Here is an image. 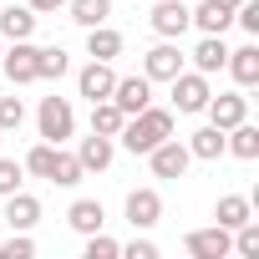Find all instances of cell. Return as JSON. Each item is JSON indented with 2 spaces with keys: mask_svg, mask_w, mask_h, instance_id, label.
Segmentation results:
<instances>
[{
  "mask_svg": "<svg viewBox=\"0 0 259 259\" xmlns=\"http://www.w3.org/2000/svg\"><path fill=\"white\" fill-rule=\"evenodd\" d=\"M117 254H122V244H117V239H107L102 229H97V234H87V259H117Z\"/></svg>",
  "mask_w": 259,
  "mask_h": 259,
  "instance_id": "cell-32",
  "label": "cell"
},
{
  "mask_svg": "<svg viewBox=\"0 0 259 259\" xmlns=\"http://www.w3.org/2000/svg\"><path fill=\"white\" fill-rule=\"evenodd\" d=\"M66 224H71V229H76V234L87 239V234H97V229L107 224V208H102L97 198H76V203L66 208Z\"/></svg>",
  "mask_w": 259,
  "mask_h": 259,
  "instance_id": "cell-22",
  "label": "cell"
},
{
  "mask_svg": "<svg viewBox=\"0 0 259 259\" xmlns=\"http://www.w3.org/2000/svg\"><path fill=\"white\" fill-rule=\"evenodd\" d=\"M224 71L239 81V87H259V46L249 41V46H239V51H229V61H224Z\"/></svg>",
  "mask_w": 259,
  "mask_h": 259,
  "instance_id": "cell-17",
  "label": "cell"
},
{
  "mask_svg": "<svg viewBox=\"0 0 259 259\" xmlns=\"http://www.w3.org/2000/svg\"><path fill=\"white\" fill-rule=\"evenodd\" d=\"M36 127H41L46 143H66V138H76V112H71V102H66V97H41V107H36Z\"/></svg>",
  "mask_w": 259,
  "mask_h": 259,
  "instance_id": "cell-2",
  "label": "cell"
},
{
  "mask_svg": "<svg viewBox=\"0 0 259 259\" xmlns=\"http://www.w3.org/2000/svg\"><path fill=\"white\" fill-rule=\"evenodd\" d=\"M193 71H203V76H213V71H224V61H229V46H224V36H203L193 51Z\"/></svg>",
  "mask_w": 259,
  "mask_h": 259,
  "instance_id": "cell-20",
  "label": "cell"
},
{
  "mask_svg": "<svg viewBox=\"0 0 259 259\" xmlns=\"http://www.w3.org/2000/svg\"><path fill=\"white\" fill-rule=\"evenodd\" d=\"M122 107L112 102V97H102V102H92V133H102V138H117L122 133Z\"/></svg>",
  "mask_w": 259,
  "mask_h": 259,
  "instance_id": "cell-26",
  "label": "cell"
},
{
  "mask_svg": "<svg viewBox=\"0 0 259 259\" xmlns=\"http://www.w3.org/2000/svg\"><path fill=\"white\" fill-rule=\"evenodd\" d=\"M81 178H87V168L76 163V153L56 148V158H51V173H46V183H56V188H76Z\"/></svg>",
  "mask_w": 259,
  "mask_h": 259,
  "instance_id": "cell-24",
  "label": "cell"
},
{
  "mask_svg": "<svg viewBox=\"0 0 259 259\" xmlns=\"http://www.w3.org/2000/svg\"><path fill=\"white\" fill-rule=\"evenodd\" d=\"M36 51L31 41H11V51H0V71L11 76V87H31L36 81Z\"/></svg>",
  "mask_w": 259,
  "mask_h": 259,
  "instance_id": "cell-7",
  "label": "cell"
},
{
  "mask_svg": "<svg viewBox=\"0 0 259 259\" xmlns=\"http://www.w3.org/2000/svg\"><path fill=\"white\" fill-rule=\"evenodd\" d=\"M188 153L198 158V163H219L224 158V127H198V133H188Z\"/></svg>",
  "mask_w": 259,
  "mask_h": 259,
  "instance_id": "cell-23",
  "label": "cell"
},
{
  "mask_svg": "<svg viewBox=\"0 0 259 259\" xmlns=\"http://www.w3.org/2000/svg\"><path fill=\"white\" fill-rule=\"evenodd\" d=\"M26 183V168L16 163V158H0V198H6V193H16Z\"/></svg>",
  "mask_w": 259,
  "mask_h": 259,
  "instance_id": "cell-33",
  "label": "cell"
},
{
  "mask_svg": "<svg viewBox=\"0 0 259 259\" xmlns=\"http://www.w3.org/2000/svg\"><path fill=\"white\" fill-rule=\"evenodd\" d=\"M168 87H173V112H183V117L203 112V107H208V97H213L208 76H203V71H188V66H183V71H178Z\"/></svg>",
  "mask_w": 259,
  "mask_h": 259,
  "instance_id": "cell-3",
  "label": "cell"
},
{
  "mask_svg": "<svg viewBox=\"0 0 259 259\" xmlns=\"http://www.w3.org/2000/svg\"><path fill=\"white\" fill-rule=\"evenodd\" d=\"M148 26H153L163 41H178V36L188 31V6H183V0H153Z\"/></svg>",
  "mask_w": 259,
  "mask_h": 259,
  "instance_id": "cell-10",
  "label": "cell"
},
{
  "mask_svg": "<svg viewBox=\"0 0 259 259\" xmlns=\"http://www.w3.org/2000/svg\"><path fill=\"white\" fill-rule=\"evenodd\" d=\"M112 81H117L112 61H87V66L76 71V92H81L87 102H102V97H112Z\"/></svg>",
  "mask_w": 259,
  "mask_h": 259,
  "instance_id": "cell-12",
  "label": "cell"
},
{
  "mask_svg": "<svg viewBox=\"0 0 259 259\" xmlns=\"http://www.w3.org/2000/svg\"><path fill=\"white\" fill-rule=\"evenodd\" d=\"M26 122V102L21 97H0V133H21Z\"/></svg>",
  "mask_w": 259,
  "mask_h": 259,
  "instance_id": "cell-31",
  "label": "cell"
},
{
  "mask_svg": "<svg viewBox=\"0 0 259 259\" xmlns=\"http://www.w3.org/2000/svg\"><path fill=\"white\" fill-rule=\"evenodd\" d=\"M87 56H92V61H117V56H122V31H112L107 21L92 26V31H87Z\"/></svg>",
  "mask_w": 259,
  "mask_h": 259,
  "instance_id": "cell-19",
  "label": "cell"
},
{
  "mask_svg": "<svg viewBox=\"0 0 259 259\" xmlns=\"http://www.w3.org/2000/svg\"><path fill=\"white\" fill-rule=\"evenodd\" d=\"M188 26H198L203 36H224V31L234 26V11H224V6H213V0H203V6L188 11Z\"/></svg>",
  "mask_w": 259,
  "mask_h": 259,
  "instance_id": "cell-18",
  "label": "cell"
},
{
  "mask_svg": "<svg viewBox=\"0 0 259 259\" xmlns=\"http://www.w3.org/2000/svg\"><path fill=\"white\" fill-rule=\"evenodd\" d=\"M112 158H117V138L92 133V138H81V143H76V163H81L87 173H107V168H112Z\"/></svg>",
  "mask_w": 259,
  "mask_h": 259,
  "instance_id": "cell-13",
  "label": "cell"
},
{
  "mask_svg": "<svg viewBox=\"0 0 259 259\" xmlns=\"http://www.w3.org/2000/svg\"><path fill=\"white\" fill-rule=\"evenodd\" d=\"M0 51H6V46H0Z\"/></svg>",
  "mask_w": 259,
  "mask_h": 259,
  "instance_id": "cell-38",
  "label": "cell"
},
{
  "mask_svg": "<svg viewBox=\"0 0 259 259\" xmlns=\"http://www.w3.org/2000/svg\"><path fill=\"white\" fill-rule=\"evenodd\" d=\"M112 102L122 107V117H133V112H143L153 102V81L148 76H117L112 81Z\"/></svg>",
  "mask_w": 259,
  "mask_h": 259,
  "instance_id": "cell-11",
  "label": "cell"
},
{
  "mask_svg": "<svg viewBox=\"0 0 259 259\" xmlns=\"http://www.w3.org/2000/svg\"><path fill=\"white\" fill-rule=\"evenodd\" d=\"M122 213H127V224H133V229H153V224L163 219L158 188H133V193H127V203H122Z\"/></svg>",
  "mask_w": 259,
  "mask_h": 259,
  "instance_id": "cell-9",
  "label": "cell"
},
{
  "mask_svg": "<svg viewBox=\"0 0 259 259\" xmlns=\"http://www.w3.org/2000/svg\"><path fill=\"white\" fill-rule=\"evenodd\" d=\"M122 254L127 259H158V244L153 239H133V244H122Z\"/></svg>",
  "mask_w": 259,
  "mask_h": 259,
  "instance_id": "cell-34",
  "label": "cell"
},
{
  "mask_svg": "<svg viewBox=\"0 0 259 259\" xmlns=\"http://www.w3.org/2000/svg\"><path fill=\"white\" fill-rule=\"evenodd\" d=\"M148 163H153V178H183V173H188V163H193V153H188V143L163 138V143L148 153Z\"/></svg>",
  "mask_w": 259,
  "mask_h": 259,
  "instance_id": "cell-5",
  "label": "cell"
},
{
  "mask_svg": "<svg viewBox=\"0 0 259 259\" xmlns=\"http://www.w3.org/2000/svg\"><path fill=\"white\" fill-rule=\"evenodd\" d=\"M6 224H11V229H36V224H41V198L26 193V188L6 193Z\"/></svg>",
  "mask_w": 259,
  "mask_h": 259,
  "instance_id": "cell-14",
  "label": "cell"
},
{
  "mask_svg": "<svg viewBox=\"0 0 259 259\" xmlns=\"http://www.w3.org/2000/svg\"><path fill=\"white\" fill-rule=\"evenodd\" d=\"M163 138H173V107H143V112H133V117H127L122 122V133H117V143L127 148V153H153Z\"/></svg>",
  "mask_w": 259,
  "mask_h": 259,
  "instance_id": "cell-1",
  "label": "cell"
},
{
  "mask_svg": "<svg viewBox=\"0 0 259 259\" xmlns=\"http://www.w3.org/2000/svg\"><path fill=\"white\" fill-rule=\"evenodd\" d=\"M66 71H71V56L61 46H41L36 51V81H61Z\"/></svg>",
  "mask_w": 259,
  "mask_h": 259,
  "instance_id": "cell-25",
  "label": "cell"
},
{
  "mask_svg": "<svg viewBox=\"0 0 259 259\" xmlns=\"http://www.w3.org/2000/svg\"><path fill=\"white\" fill-rule=\"evenodd\" d=\"M183 61H188V56L178 51V41H163V36H158V46L143 56V76H148V81H173V76L183 71Z\"/></svg>",
  "mask_w": 259,
  "mask_h": 259,
  "instance_id": "cell-4",
  "label": "cell"
},
{
  "mask_svg": "<svg viewBox=\"0 0 259 259\" xmlns=\"http://www.w3.org/2000/svg\"><path fill=\"white\" fill-rule=\"evenodd\" d=\"M203 112H208V122H213V127H224V133H229L234 122H244V117H249V97H244V87H239V92H213Z\"/></svg>",
  "mask_w": 259,
  "mask_h": 259,
  "instance_id": "cell-8",
  "label": "cell"
},
{
  "mask_svg": "<svg viewBox=\"0 0 259 259\" xmlns=\"http://www.w3.org/2000/svg\"><path fill=\"white\" fill-rule=\"evenodd\" d=\"M56 148H61V143H46V138H41V143L26 153V163H21V168H26V173H36V178H46V173H51V158H56Z\"/></svg>",
  "mask_w": 259,
  "mask_h": 259,
  "instance_id": "cell-28",
  "label": "cell"
},
{
  "mask_svg": "<svg viewBox=\"0 0 259 259\" xmlns=\"http://www.w3.org/2000/svg\"><path fill=\"white\" fill-rule=\"evenodd\" d=\"M66 11H71V21L81 31H92V26H102L112 16V0H66Z\"/></svg>",
  "mask_w": 259,
  "mask_h": 259,
  "instance_id": "cell-27",
  "label": "cell"
},
{
  "mask_svg": "<svg viewBox=\"0 0 259 259\" xmlns=\"http://www.w3.org/2000/svg\"><path fill=\"white\" fill-rule=\"evenodd\" d=\"M26 6H31L36 16H51V11H61V6H66V0H26Z\"/></svg>",
  "mask_w": 259,
  "mask_h": 259,
  "instance_id": "cell-35",
  "label": "cell"
},
{
  "mask_svg": "<svg viewBox=\"0 0 259 259\" xmlns=\"http://www.w3.org/2000/svg\"><path fill=\"white\" fill-rule=\"evenodd\" d=\"M213 6H224V11H234V6H239V0H213Z\"/></svg>",
  "mask_w": 259,
  "mask_h": 259,
  "instance_id": "cell-36",
  "label": "cell"
},
{
  "mask_svg": "<svg viewBox=\"0 0 259 259\" xmlns=\"http://www.w3.org/2000/svg\"><path fill=\"white\" fill-rule=\"evenodd\" d=\"M224 153H234L239 163H254L259 158V127L244 117V122H234L229 133H224Z\"/></svg>",
  "mask_w": 259,
  "mask_h": 259,
  "instance_id": "cell-15",
  "label": "cell"
},
{
  "mask_svg": "<svg viewBox=\"0 0 259 259\" xmlns=\"http://www.w3.org/2000/svg\"><path fill=\"white\" fill-rule=\"evenodd\" d=\"M36 11L31 6H6L0 11V41H31L36 36Z\"/></svg>",
  "mask_w": 259,
  "mask_h": 259,
  "instance_id": "cell-16",
  "label": "cell"
},
{
  "mask_svg": "<svg viewBox=\"0 0 259 259\" xmlns=\"http://www.w3.org/2000/svg\"><path fill=\"white\" fill-rule=\"evenodd\" d=\"M234 254H244V259H259V219H244V224L234 229Z\"/></svg>",
  "mask_w": 259,
  "mask_h": 259,
  "instance_id": "cell-29",
  "label": "cell"
},
{
  "mask_svg": "<svg viewBox=\"0 0 259 259\" xmlns=\"http://www.w3.org/2000/svg\"><path fill=\"white\" fill-rule=\"evenodd\" d=\"M36 254V239H31V229H11V239L0 244V259H31Z\"/></svg>",
  "mask_w": 259,
  "mask_h": 259,
  "instance_id": "cell-30",
  "label": "cell"
},
{
  "mask_svg": "<svg viewBox=\"0 0 259 259\" xmlns=\"http://www.w3.org/2000/svg\"><path fill=\"white\" fill-rule=\"evenodd\" d=\"M183 249H188L193 259H229V254H234V234H229L224 224H213V229H193V234L183 239Z\"/></svg>",
  "mask_w": 259,
  "mask_h": 259,
  "instance_id": "cell-6",
  "label": "cell"
},
{
  "mask_svg": "<svg viewBox=\"0 0 259 259\" xmlns=\"http://www.w3.org/2000/svg\"><path fill=\"white\" fill-rule=\"evenodd\" d=\"M244 219H254V198H244V193H224V198L213 203V224H224L229 234H234Z\"/></svg>",
  "mask_w": 259,
  "mask_h": 259,
  "instance_id": "cell-21",
  "label": "cell"
},
{
  "mask_svg": "<svg viewBox=\"0 0 259 259\" xmlns=\"http://www.w3.org/2000/svg\"><path fill=\"white\" fill-rule=\"evenodd\" d=\"M0 143H6V133H0Z\"/></svg>",
  "mask_w": 259,
  "mask_h": 259,
  "instance_id": "cell-37",
  "label": "cell"
}]
</instances>
